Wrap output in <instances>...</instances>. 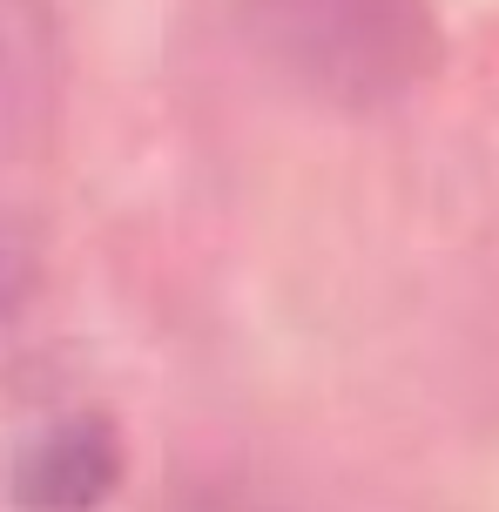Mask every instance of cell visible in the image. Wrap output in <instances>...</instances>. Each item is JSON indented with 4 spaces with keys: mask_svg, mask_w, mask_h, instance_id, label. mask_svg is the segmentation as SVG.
Here are the masks:
<instances>
[{
    "mask_svg": "<svg viewBox=\"0 0 499 512\" xmlns=\"http://www.w3.org/2000/svg\"><path fill=\"white\" fill-rule=\"evenodd\" d=\"M237 27L277 81L344 115L405 102L446 54L425 0H237Z\"/></svg>",
    "mask_w": 499,
    "mask_h": 512,
    "instance_id": "1",
    "label": "cell"
},
{
    "mask_svg": "<svg viewBox=\"0 0 499 512\" xmlns=\"http://www.w3.org/2000/svg\"><path fill=\"white\" fill-rule=\"evenodd\" d=\"M61 34L48 0H0V162H21L54 135Z\"/></svg>",
    "mask_w": 499,
    "mask_h": 512,
    "instance_id": "3",
    "label": "cell"
},
{
    "mask_svg": "<svg viewBox=\"0 0 499 512\" xmlns=\"http://www.w3.org/2000/svg\"><path fill=\"white\" fill-rule=\"evenodd\" d=\"M176 512H277V499L263 486H250L243 472H203V479H189Z\"/></svg>",
    "mask_w": 499,
    "mask_h": 512,
    "instance_id": "4",
    "label": "cell"
},
{
    "mask_svg": "<svg viewBox=\"0 0 499 512\" xmlns=\"http://www.w3.org/2000/svg\"><path fill=\"white\" fill-rule=\"evenodd\" d=\"M115 479H122V438L95 411L41 425L7 472L21 512H95L115 492Z\"/></svg>",
    "mask_w": 499,
    "mask_h": 512,
    "instance_id": "2",
    "label": "cell"
},
{
    "mask_svg": "<svg viewBox=\"0 0 499 512\" xmlns=\"http://www.w3.org/2000/svg\"><path fill=\"white\" fill-rule=\"evenodd\" d=\"M34 283H41V256H34V243L0 223V317H14V310L34 297Z\"/></svg>",
    "mask_w": 499,
    "mask_h": 512,
    "instance_id": "5",
    "label": "cell"
}]
</instances>
